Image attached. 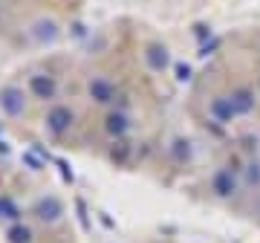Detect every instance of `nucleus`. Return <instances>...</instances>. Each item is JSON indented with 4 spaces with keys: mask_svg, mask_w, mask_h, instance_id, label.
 I'll return each instance as SVG.
<instances>
[{
    "mask_svg": "<svg viewBox=\"0 0 260 243\" xmlns=\"http://www.w3.org/2000/svg\"><path fill=\"white\" fill-rule=\"evenodd\" d=\"M73 122H75L73 107H67V104H52L47 110V116H44V128H47L52 136H64V133L73 128Z\"/></svg>",
    "mask_w": 260,
    "mask_h": 243,
    "instance_id": "nucleus-1",
    "label": "nucleus"
},
{
    "mask_svg": "<svg viewBox=\"0 0 260 243\" xmlns=\"http://www.w3.org/2000/svg\"><path fill=\"white\" fill-rule=\"evenodd\" d=\"M0 110L6 113V116H20V113L26 110V96H23V90L18 84L0 87Z\"/></svg>",
    "mask_w": 260,
    "mask_h": 243,
    "instance_id": "nucleus-2",
    "label": "nucleus"
},
{
    "mask_svg": "<svg viewBox=\"0 0 260 243\" xmlns=\"http://www.w3.org/2000/svg\"><path fill=\"white\" fill-rule=\"evenodd\" d=\"M237 174H234L232 168H217L211 174V191L214 197H220V200H225V197H234L237 194Z\"/></svg>",
    "mask_w": 260,
    "mask_h": 243,
    "instance_id": "nucleus-3",
    "label": "nucleus"
},
{
    "mask_svg": "<svg viewBox=\"0 0 260 243\" xmlns=\"http://www.w3.org/2000/svg\"><path fill=\"white\" fill-rule=\"evenodd\" d=\"M29 93L35 99H41V102H49L58 93V81L49 73H35V75H29Z\"/></svg>",
    "mask_w": 260,
    "mask_h": 243,
    "instance_id": "nucleus-4",
    "label": "nucleus"
},
{
    "mask_svg": "<svg viewBox=\"0 0 260 243\" xmlns=\"http://www.w3.org/2000/svg\"><path fill=\"white\" fill-rule=\"evenodd\" d=\"M87 93H90V99L95 104H110L116 99V87H113V81L107 75H93L90 84H87Z\"/></svg>",
    "mask_w": 260,
    "mask_h": 243,
    "instance_id": "nucleus-5",
    "label": "nucleus"
},
{
    "mask_svg": "<svg viewBox=\"0 0 260 243\" xmlns=\"http://www.w3.org/2000/svg\"><path fill=\"white\" fill-rule=\"evenodd\" d=\"M208 113H211L214 122H220V125H229V122L237 119V110H234V104L229 96H214L211 104H208Z\"/></svg>",
    "mask_w": 260,
    "mask_h": 243,
    "instance_id": "nucleus-6",
    "label": "nucleus"
},
{
    "mask_svg": "<svg viewBox=\"0 0 260 243\" xmlns=\"http://www.w3.org/2000/svg\"><path fill=\"white\" fill-rule=\"evenodd\" d=\"M229 99H232L237 116H249L257 107V99H254V90L251 87H234L232 93H229Z\"/></svg>",
    "mask_w": 260,
    "mask_h": 243,
    "instance_id": "nucleus-7",
    "label": "nucleus"
},
{
    "mask_svg": "<svg viewBox=\"0 0 260 243\" xmlns=\"http://www.w3.org/2000/svg\"><path fill=\"white\" fill-rule=\"evenodd\" d=\"M61 215H64V206L58 203V197H41L35 203V217L41 223H55Z\"/></svg>",
    "mask_w": 260,
    "mask_h": 243,
    "instance_id": "nucleus-8",
    "label": "nucleus"
},
{
    "mask_svg": "<svg viewBox=\"0 0 260 243\" xmlns=\"http://www.w3.org/2000/svg\"><path fill=\"white\" fill-rule=\"evenodd\" d=\"M104 131H107V136H113V139H121V136H124V133L130 131V119H127V113L110 110L107 116H104Z\"/></svg>",
    "mask_w": 260,
    "mask_h": 243,
    "instance_id": "nucleus-9",
    "label": "nucleus"
},
{
    "mask_svg": "<svg viewBox=\"0 0 260 243\" xmlns=\"http://www.w3.org/2000/svg\"><path fill=\"white\" fill-rule=\"evenodd\" d=\"M145 64H148L153 73H162V70H168V64H171V55H168V49L162 47V44H148V47H145Z\"/></svg>",
    "mask_w": 260,
    "mask_h": 243,
    "instance_id": "nucleus-10",
    "label": "nucleus"
},
{
    "mask_svg": "<svg viewBox=\"0 0 260 243\" xmlns=\"http://www.w3.org/2000/svg\"><path fill=\"white\" fill-rule=\"evenodd\" d=\"M32 35H35L38 44H52L58 38V26L52 20H38L35 26H32Z\"/></svg>",
    "mask_w": 260,
    "mask_h": 243,
    "instance_id": "nucleus-11",
    "label": "nucleus"
},
{
    "mask_svg": "<svg viewBox=\"0 0 260 243\" xmlns=\"http://www.w3.org/2000/svg\"><path fill=\"white\" fill-rule=\"evenodd\" d=\"M6 243H32V229L23 226V223L9 226V232H6Z\"/></svg>",
    "mask_w": 260,
    "mask_h": 243,
    "instance_id": "nucleus-12",
    "label": "nucleus"
},
{
    "mask_svg": "<svg viewBox=\"0 0 260 243\" xmlns=\"http://www.w3.org/2000/svg\"><path fill=\"white\" fill-rule=\"evenodd\" d=\"M127 157H130V145L127 142H121V139H116L113 142V148H110V159L113 162H127Z\"/></svg>",
    "mask_w": 260,
    "mask_h": 243,
    "instance_id": "nucleus-13",
    "label": "nucleus"
},
{
    "mask_svg": "<svg viewBox=\"0 0 260 243\" xmlns=\"http://www.w3.org/2000/svg\"><path fill=\"white\" fill-rule=\"evenodd\" d=\"M0 217H6V220H18V217H20L18 206L12 203L9 197H0Z\"/></svg>",
    "mask_w": 260,
    "mask_h": 243,
    "instance_id": "nucleus-14",
    "label": "nucleus"
},
{
    "mask_svg": "<svg viewBox=\"0 0 260 243\" xmlns=\"http://www.w3.org/2000/svg\"><path fill=\"white\" fill-rule=\"evenodd\" d=\"M188 157H191V142H188V139H177V142H174V159H177V162H185Z\"/></svg>",
    "mask_w": 260,
    "mask_h": 243,
    "instance_id": "nucleus-15",
    "label": "nucleus"
},
{
    "mask_svg": "<svg viewBox=\"0 0 260 243\" xmlns=\"http://www.w3.org/2000/svg\"><path fill=\"white\" fill-rule=\"evenodd\" d=\"M246 183L249 186H260V162L257 159H251L249 165H246Z\"/></svg>",
    "mask_w": 260,
    "mask_h": 243,
    "instance_id": "nucleus-16",
    "label": "nucleus"
},
{
    "mask_svg": "<svg viewBox=\"0 0 260 243\" xmlns=\"http://www.w3.org/2000/svg\"><path fill=\"white\" fill-rule=\"evenodd\" d=\"M174 70H177V78H179V81H188V78H191V67H188V64H177Z\"/></svg>",
    "mask_w": 260,
    "mask_h": 243,
    "instance_id": "nucleus-17",
    "label": "nucleus"
}]
</instances>
